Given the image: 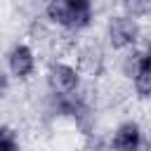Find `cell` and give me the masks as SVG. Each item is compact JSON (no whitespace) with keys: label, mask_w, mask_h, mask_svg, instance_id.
<instances>
[{"label":"cell","mask_w":151,"mask_h":151,"mask_svg":"<svg viewBox=\"0 0 151 151\" xmlns=\"http://www.w3.org/2000/svg\"><path fill=\"white\" fill-rule=\"evenodd\" d=\"M5 68L14 80H31L38 73V54L28 42H14L5 52Z\"/></svg>","instance_id":"277c9868"},{"label":"cell","mask_w":151,"mask_h":151,"mask_svg":"<svg viewBox=\"0 0 151 151\" xmlns=\"http://www.w3.org/2000/svg\"><path fill=\"white\" fill-rule=\"evenodd\" d=\"M7 132H9V127H5V125H0V144H2V139L7 137Z\"/></svg>","instance_id":"4fadbf2b"},{"label":"cell","mask_w":151,"mask_h":151,"mask_svg":"<svg viewBox=\"0 0 151 151\" xmlns=\"http://www.w3.org/2000/svg\"><path fill=\"white\" fill-rule=\"evenodd\" d=\"M7 87H9V73L7 68H0V94H5Z\"/></svg>","instance_id":"30bf717a"},{"label":"cell","mask_w":151,"mask_h":151,"mask_svg":"<svg viewBox=\"0 0 151 151\" xmlns=\"http://www.w3.org/2000/svg\"><path fill=\"white\" fill-rule=\"evenodd\" d=\"M130 83H132V92H134V97H137L139 101L151 99V57H149L146 52H144V61H142L137 76H134Z\"/></svg>","instance_id":"8992f818"},{"label":"cell","mask_w":151,"mask_h":151,"mask_svg":"<svg viewBox=\"0 0 151 151\" xmlns=\"http://www.w3.org/2000/svg\"><path fill=\"white\" fill-rule=\"evenodd\" d=\"M142 144H144V130L137 120L118 123L109 139L111 151H142Z\"/></svg>","instance_id":"5b68a950"},{"label":"cell","mask_w":151,"mask_h":151,"mask_svg":"<svg viewBox=\"0 0 151 151\" xmlns=\"http://www.w3.org/2000/svg\"><path fill=\"white\" fill-rule=\"evenodd\" d=\"M0 151H21V144H19V139H17V134H14L12 130H9V132H7V137L2 139Z\"/></svg>","instance_id":"9c48e42d"},{"label":"cell","mask_w":151,"mask_h":151,"mask_svg":"<svg viewBox=\"0 0 151 151\" xmlns=\"http://www.w3.org/2000/svg\"><path fill=\"white\" fill-rule=\"evenodd\" d=\"M142 61H144V50H142V47L125 50V52H123V57H120V64H118L120 76H123V78H127V80H132V78L137 76V71H139Z\"/></svg>","instance_id":"52a82bcc"},{"label":"cell","mask_w":151,"mask_h":151,"mask_svg":"<svg viewBox=\"0 0 151 151\" xmlns=\"http://www.w3.org/2000/svg\"><path fill=\"white\" fill-rule=\"evenodd\" d=\"M90 151H101V149H90Z\"/></svg>","instance_id":"5bb4252c"},{"label":"cell","mask_w":151,"mask_h":151,"mask_svg":"<svg viewBox=\"0 0 151 151\" xmlns=\"http://www.w3.org/2000/svg\"><path fill=\"white\" fill-rule=\"evenodd\" d=\"M45 19L50 26L78 35L87 31L94 21V0H47Z\"/></svg>","instance_id":"6da1fadb"},{"label":"cell","mask_w":151,"mask_h":151,"mask_svg":"<svg viewBox=\"0 0 151 151\" xmlns=\"http://www.w3.org/2000/svg\"><path fill=\"white\" fill-rule=\"evenodd\" d=\"M83 76L85 73L78 66V61L52 59L45 71V83H47V90L54 94H73L83 90Z\"/></svg>","instance_id":"3957f363"},{"label":"cell","mask_w":151,"mask_h":151,"mask_svg":"<svg viewBox=\"0 0 151 151\" xmlns=\"http://www.w3.org/2000/svg\"><path fill=\"white\" fill-rule=\"evenodd\" d=\"M104 38L113 52H125V50H132L139 45V40L144 38V31H142L139 19L120 12V14H111L106 19Z\"/></svg>","instance_id":"7a4b0ae2"},{"label":"cell","mask_w":151,"mask_h":151,"mask_svg":"<svg viewBox=\"0 0 151 151\" xmlns=\"http://www.w3.org/2000/svg\"><path fill=\"white\" fill-rule=\"evenodd\" d=\"M142 151H151V137H146V139H144V144H142Z\"/></svg>","instance_id":"7c38bea8"},{"label":"cell","mask_w":151,"mask_h":151,"mask_svg":"<svg viewBox=\"0 0 151 151\" xmlns=\"http://www.w3.org/2000/svg\"><path fill=\"white\" fill-rule=\"evenodd\" d=\"M142 50H144V52H146V54L151 57V33H149V35L144 38V47H142Z\"/></svg>","instance_id":"8fae6325"},{"label":"cell","mask_w":151,"mask_h":151,"mask_svg":"<svg viewBox=\"0 0 151 151\" xmlns=\"http://www.w3.org/2000/svg\"><path fill=\"white\" fill-rule=\"evenodd\" d=\"M123 12L134 19H149L151 17V0H123Z\"/></svg>","instance_id":"ba28073f"}]
</instances>
